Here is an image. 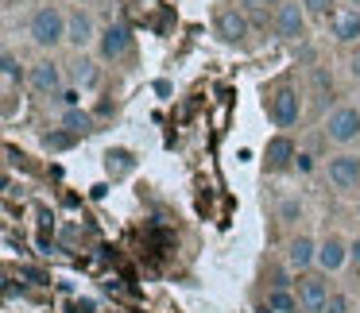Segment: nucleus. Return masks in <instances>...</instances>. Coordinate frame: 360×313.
Wrapping results in <instances>:
<instances>
[{"instance_id": "18", "label": "nucleus", "mask_w": 360, "mask_h": 313, "mask_svg": "<svg viewBox=\"0 0 360 313\" xmlns=\"http://www.w3.org/2000/svg\"><path fill=\"white\" fill-rule=\"evenodd\" d=\"M58 124H63L66 132H74V135H94V132H97V120H94V112H86V109H66Z\"/></svg>"}, {"instance_id": "19", "label": "nucleus", "mask_w": 360, "mask_h": 313, "mask_svg": "<svg viewBox=\"0 0 360 313\" xmlns=\"http://www.w3.org/2000/svg\"><path fill=\"white\" fill-rule=\"evenodd\" d=\"M267 309L271 313H298V294H290L287 286H271V294H267Z\"/></svg>"}, {"instance_id": "22", "label": "nucleus", "mask_w": 360, "mask_h": 313, "mask_svg": "<svg viewBox=\"0 0 360 313\" xmlns=\"http://www.w3.org/2000/svg\"><path fill=\"white\" fill-rule=\"evenodd\" d=\"M51 101H55L63 112H66V109H82V89H78V86H66L63 93H55Z\"/></svg>"}, {"instance_id": "27", "label": "nucleus", "mask_w": 360, "mask_h": 313, "mask_svg": "<svg viewBox=\"0 0 360 313\" xmlns=\"http://www.w3.org/2000/svg\"><path fill=\"white\" fill-rule=\"evenodd\" d=\"M74 313H94V302H89V298H86V302H78V305H74Z\"/></svg>"}, {"instance_id": "9", "label": "nucleus", "mask_w": 360, "mask_h": 313, "mask_svg": "<svg viewBox=\"0 0 360 313\" xmlns=\"http://www.w3.org/2000/svg\"><path fill=\"white\" fill-rule=\"evenodd\" d=\"M306 8L298 4V0H287V4H279L275 8V35H279L283 43H302L306 39Z\"/></svg>"}, {"instance_id": "7", "label": "nucleus", "mask_w": 360, "mask_h": 313, "mask_svg": "<svg viewBox=\"0 0 360 313\" xmlns=\"http://www.w3.org/2000/svg\"><path fill=\"white\" fill-rule=\"evenodd\" d=\"M27 89L32 93H39V97H55V93H63L66 89V74H63V66L55 62V58H39V62L27 70Z\"/></svg>"}, {"instance_id": "26", "label": "nucleus", "mask_w": 360, "mask_h": 313, "mask_svg": "<svg viewBox=\"0 0 360 313\" xmlns=\"http://www.w3.org/2000/svg\"><path fill=\"white\" fill-rule=\"evenodd\" d=\"M349 259H352V263H356V267H360V236H356V240H352V244H349Z\"/></svg>"}, {"instance_id": "3", "label": "nucleus", "mask_w": 360, "mask_h": 313, "mask_svg": "<svg viewBox=\"0 0 360 313\" xmlns=\"http://www.w3.org/2000/svg\"><path fill=\"white\" fill-rule=\"evenodd\" d=\"M321 135L337 147H349V143L360 140V109L356 105H337L329 109V116L321 120Z\"/></svg>"}, {"instance_id": "2", "label": "nucleus", "mask_w": 360, "mask_h": 313, "mask_svg": "<svg viewBox=\"0 0 360 313\" xmlns=\"http://www.w3.org/2000/svg\"><path fill=\"white\" fill-rule=\"evenodd\" d=\"M264 112H267V120H271L279 132H290V128L302 120V93H298L290 81H279V86H271L267 89V97H264Z\"/></svg>"}, {"instance_id": "8", "label": "nucleus", "mask_w": 360, "mask_h": 313, "mask_svg": "<svg viewBox=\"0 0 360 313\" xmlns=\"http://www.w3.org/2000/svg\"><path fill=\"white\" fill-rule=\"evenodd\" d=\"M326 178H329V186L341 189V194L360 189V155H349V151L333 155V159L326 163Z\"/></svg>"}, {"instance_id": "6", "label": "nucleus", "mask_w": 360, "mask_h": 313, "mask_svg": "<svg viewBox=\"0 0 360 313\" xmlns=\"http://www.w3.org/2000/svg\"><path fill=\"white\" fill-rule=\"evenodd\" d=\"M128 51H132V27L124 20L105 24L101 35H97V58L101 62H120V58H128Z\"/></svg>"}, {"instance_id": "21", "label": "nucleus", "mask_w": 360, "mask_h": 313, "mask_svg": "<svg viewBox=\"0 0 360 313\" xmlns=\"http://www.w3.org/2000/svg\"><path fill=\"white\" fill-rule=\"evenodd\" d=\"M306 8V16H314V20H329L337 12V0H298Z\"/></svg>"}, {"instance_id": "11", "label": "nucleus", "mask_w": 360, "mask_h": 313, "mask_svg": "<svg viewBox=\"0 0 360 313\" xmlns=\"http://www.w3.org/2000/svg\"><path fill=\"white\" fill-rule=\"evenodd\" d=\"M97 35H101V32H97L94 16H89V12L78 4V8H74L70 16H66V47L82 55L86 47H97Z\"/></svg>"}, {"instance_id": "15", "label": "nucleus", "mask_w": 360, "mask_h": 313, "mask_svg": "<svg viewBox=\"0 0 360 313\" xmlns=\"http://www.w3.org/2000/svg\"><path fill=\"white\" fill-rule=\"evenodd\" d=\"M70 81L86 93V89H97L101 86V58H89V55H78L70 66Z\"/></svg>"}, {"instance_id": "4", "label": "nucleus", "mask_w": 360, "mask_h": 313, "mask_svg": "<svg viewBox=\"0 0 360 313\" xmlns=\"http://www.w3.org/2000/svg\"><path fill=\"white\" fill-rule=\"evenodd\" d=\"M295 294H298V309L302 313H326L329 298H333V290H329V274L326 271L302 274L298 286H295Z\"/></svg>"}, {"instance_id": "24", "label": "nucleus", "mask_w": 360, "mask_h": 313, "mask_svg": "<svg viewBox=\"0 0 360 313\" xmlns=\"http://www.w3.org/2000/svg\"><path fill=\"white\" fill-rule=\"evenodd\" d=\"M326 313H349V298L333 294V298H329V305H326Z\"/></svg>"}, {"instance_id": "29", "label": "nucleus", "mask_w": 360, "mask_h": 313, "mask_svg": "<svg viewBox=\"0 0 360 313\" xmlns=\"http://www.w3.org/2000/svg\"><path fill=\"white\" fill-rule=\"evenodd\" d=\"M74 4H94V0H74Z\"/></svg>"}, {"instance_id": "28", "label": "nucleus", "mask_w": 360, "mask_h": 313, "mask_svg": "<svg viewBox=\"0 0 360 313\" xmlns=\"http://www.w3.org/2000/svg\"><path fill=\"white\" fill-rule=\"evenodd\" d=\"M259 4H275V8H279V4H287V0H259Z\"/></svg>"}, {"instance_id": "20", "label": "nucleus", "mask_w": 360, "mask_h": 313, "mask_svg": "<svg viewBox=\"0 0 360 313\" xmlns=\"http://www.w3.org/2000/svg\"><path fill=\"white\" fill-rule=\"evenodd\" d=\"M74 140H78V135L66 132L63 124L51 128V132H43V147H47V151H70V147H74Z\"/></svg>"}, {"instance_id": "16", "label": "nucleus", "mask_w": 360, "mask_h": 313, "mask_svg": "<svg viewBox=\"0 0 360 313\" xmlns=\"http://www.w3.org/2000/svg\"><path fill=\"white\" fill-rule=\"evenodd\" d=\"M0 81H4V93H16L20 86H24L27 81V74H24V62H20L16 55H12V51H4V55H0Z\"/></svg>"}, {"instance_id": "23", "label": "nucleus", "mask_w": 360, "mask_h": 313, "mask_svg": "<svg viewBox=\"0 0 360 313\" xmlns=\"http://www.w3.org/2000/svg\"><path fill=\"white\" fill-rule=\"evenodd\" d=\"M345 66H349V78L360 81V47H349V62Z\"/></svg>"}, {"instance_id": "12", "label": "nucleus", "mask_w": 360, "mask_h": 313, "mask_svg": "<svg viewBox=\"0 0 360 313\" xmlns=\"http://www.w3.org/2000/svg\"><path fill=\"white\" fill-rule=\"evenodd\" d=\"M329 35H333V43H341V47H360V8H352V4L337 8L333 16H329Z\"/></svg>"}, {"instance_id": "1", "label": "nucleus", "mask_w": 360, "mask_h": 313, "mask_svg": "<svg viewBox=\"0 0 360 313\" xmlns=\"http://www.w3.org/2000/svg\"><path fill=\"white\" fill-rule=\"evenodd\" d=\"M66 16L70 12H63L58 4H39V8L32 12V20H27V35H32V43L39 51H55V47H66Z\"/></svg>"}, {"instance_id": "13", "label": "nucleus", "mask_w": 360, "mask_h": 313, "mask_svg": "<svg viewBox=\"0 0 360 313\" xmlns=\"http://www.w3.org/2000/svg\"><path fill=\"white\" fill-rule=\"evenodd\" d=\"M345 263H352L349 259V240H341L337 232H329L326 240H318V271L337 274Z\"/></svg>"}, {"instance_id": "30", "label": "nucleus", "mask_w": 360, "mask_h": 313, "mask_svg": "<svg viewBox=\"0 0 360 313\" xmlns=\"http://www.w3.org/2000/svg\"><path fill=\"white\" fill-rule=\"evenodd\" d=\"M349 4H352V8H360V0H349Z\"/></svg>"}, {"instance_id": "17", "label": "nucleus", "mask_w": 360, "mask_h": 313, "mask_svg": "<svg viewBox=\"0 0 360 313\" xmlns=\"http://www.w3.org/2000/svg\"><path fill=\"white\" fill-rule=\"evenodd\" d=\"M132 171H136V159H132V151H128V147L105 151V174H109V178H128Z\"/></svg>"}, {"instance_id": "10", "label": "nucleus", "mask_w": 360, "mask_h": 313, "mask_svg": "<svg viewBox=\"0 0 360 313\" xmlns=\"http://www.w3.org/2000/svg\"><path fill=\"white\" fill-rule=\"evenodd\" d=\"M283 259H287V267H290L295 274L318 271V240H314V236H306V232L290 236V240H287V251H283Z\"/></svg>"}, {"instance_id": "14", "label": "nucleus", "mask_w": 360, "mask_h": 313, "mask_svg": "<svg viewBox=\"0 0 360 313\" xmlns=\"http://www.w3.org/2000/svg\"><path fill=\"white\" fill-rule=\"evenodd\" d=\"M295 159H298V147H295V140H290L287 132H279V135H271V140H267V147H264L267 171H287Z\"/></svg>"}, {"instance_id": "5", "label": "nucleus", "mask_w": 360, "mask_h": 313, "mask_svg": "<svg viewBox=\"0 0 360 313\" xmlns=\"http://www.w3.org/2000/svg\"><path fill=\"white\" fill-rule=\"evenodd\" d=\"M213 32H217L221 43H229V47H244L252 35V20L244 8H217V16H213Z\"/></svg>"}, {"instance_id": "25", "label": "nucleus", "mask_w": 360, "mask_h": 313, "mask_svg": "<svg viewBox=\"0 0 360 313\" xmlns=\"http://www.w3.org/2000/svg\"><path fill=\"white\" fill-rule=\"evenodd\" d=\"M279 217H283V220H295V217H302V205H298V201H283Z\"/></svg>"}]
</instances>
